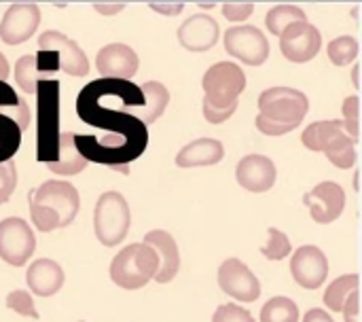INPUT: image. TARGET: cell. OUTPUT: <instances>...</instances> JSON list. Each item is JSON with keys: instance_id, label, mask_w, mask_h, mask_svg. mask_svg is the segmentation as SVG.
Segmentation results:
<instances>
[{"instance_id": "6da1fadb", "label": "cell", "mask_w": 362, "mask_h": 322, "mask_svg": "<svg viewBox=\"0 0 362 322\" xmlns=\"http://www.w3.org/2000/svg\"><path fill=\"white\" fill-rule=\"evenodd\" d=\"M110 85L112 79H100L81 89L76 98L78 117L87 125L108 130L110 136H76V149L87 161L127 174V163L146 151L148 130L125 108H110L104 104V96Z\"/></svg>"}, {"instance_id": "7a4b0ae2", "label": "cell", "mask_w": 362, "mask_h": 322, "mask_svg": "<svg viewBox=\"0 0 362 322\" xmlns=\"http://www.w3.org/2000/svg\"><path fill=\"white\" fill-rule=\"evenodd\" d=\"M30 217L38 231L49 234L68 227L81 208L78 191L64 180H47L28 195Z\"/></svg>"}, {"instance_id": "3957f363", "label": "cell", "mask_w": 362, "mask_h": 322, "mask_svg": "<svg viewBox=\"0 0 362 322\" xmlns=\"http://www.w3.org/2000/svg\"><path fill=\"white\" fill-rule=\"evenodd\" d=\"M202 87L204 117L208 123L218 125L238 110V98L246 89V74L233 62H218L206 70Z\"/></svg>"}, {"instance_id": "277c9868", "label": "cell", "mask_w": 362, "mask_h": 322, "mask_svg": "<svg viewBox=\"0 0 362 322\" xmlns=\"http://www.w3.org/2000/svg\"><path fill=\"white\" fill-rule=\"evenodd\" d=\"M310 110V100L295 87H269L259 96L257 130L265 136H284L301 125Z\"/></svg>"}, {"instance_id": "5b68a950", "label": "cell", "mask_w": 362, "mask_h": 322, "mask_svg": "<svg viewBox=\"0 0 362 322\" xmlns=\"http://www.w3.org/2000/svg\"><path fill=\"white\" fill-rule=\"evenodd\" d=\"M301 142L310 151L325 153L327 159L341 170H348L356 163V142L350 138L341 119L312 123L305 127Z\"/></svg>"}, {"instance_id": "8992f818", "label": "cell", "mask_w": 362, "mask_h": 322, "mask_svg": "<svg viewBox=\"0 0 362 322\" xmlns=\"http://www.w3.org/2000/svg\"><path fill=\"white\" fill-rule=\"evenodd\" d=\"M159 270V257L157 253L146 246L144 242L140 244H129L125 246L110 263V278L117 287L125 291H136L146 287Z\"/></svg>"}, {"instance_id": "52a82bcc", "label": "cell", "mask_w": 362, "mask_h": 322, "mask_svg": "<svg viewBox=\"0 0 362 322\" xmlns=\"http://www.w3.org/2000/svg\"><path fill=\"white\" fill-rule=\"evenodd\" d=\"M38 96V136H36V159L51 163L57 157L59 146V83L42 81L36 89Z\"/></svg>"}, {"instance_id": "ba28073f", "label": "cell", "mask_w": 362, "mask_h": 322, "mask_svg": "<svg viewBox=\"0 0 362 322\" xmlns=\"http://www.w3.org/2000/svg\"><path fill=\"white\" fill-rule=\"evenodd\" d=\"M132 225L129 204L119 191H106L100 195L93 210V231L100 244L117 246L125 240Z\"/></svg>"}, {"instance_id": "9c48e42d", "label": "cell", "mask_w": 362, "mask_h": 322, "mask_svg": "<svg viewBox=\"0 0 362 322\" xmlns=\"http://www.w3.org/2000/svg\"><path fill=\"white\" fill-rule=\"evenodd\" d=\"M36 248V238L30 225L19 217L0 221V259L13 268H21Z\"/></svg>"}, {"instance_id": "30bf717a", "label": "cell", "mask_w": 362, "mask_h": 322, "mask_svg": "<svg viewBox=\"0 0 362 322\" xmlns=\"http://www.w3.org/2000/svg\"><path fill=\"white\" fill-rule=\"evenodd\" d=\"M225 51L246 66H261L269 57V40L255 25H235L225 32Z\"/></svg>"}, {"instance_id": "8fae6325", "label": "cell", "mask_w": 362, "mask_h": 322, "mask_svg": "<svg viewBox=\"0 0 362 322\" xmlns=\"http://www.w3.org/2000/svg\"><path fill=\"white\" fill-rule=\"evenodd\" d=\"M38 49L49 51L57 57L59 70L70 76H87L89 74V59L83 49L57 30H47L38 36Z\"/></svg>"}, {"instance_id": "7c38bea8", "label": "cell", "mask_w": 362, "mask_h": 322, "mask_svg": "<svg viewBox=\"0 0 362 322\" xmlns=\"http://www.w3.org/2000/svg\"><path fill=\"white\" fill-rule=\"evenodd\" d=\"M322 47V36L310 21H297L280 34V51L288 62L305 64L318 55Z\"/></svg>"}, {"instance_id": "4fadbf2b", "label": "cell", "mask_w": 362, "mask_h": 322, "mask_svg": "<svg viewBox=\"0 0 362 322\" xmlns=\"http://www.w3.org/2000/svg\"><path fill=\"white\" fill-rule=\"evenodd\" d=\"M303 204L308 206L312 221L318 225H329L341 217L346 208V191L337 183L325 180L303 195Z\"/></svg>"}, {"instance_id": "5bb4252c", "label": "cell", "mask_w": 362, "mask_h": 322, "mask_svg": "<svg viewBox=\"0 0 362 322\" xmlns=\"http://www.w3.org/2000/svg\"><path fill=\"white\" fill-rule=\"evenodd\" d=\"M218 287L233 299L252 304L261 297V282L240 259H227L218 270Z\"/></svg>"}, {"instance_id": "9a60e30c", "label": "cell", "mask_w": 362, "mask_h": 322, "mask_svg": "<svg viewBox=\"0 0 362 322\" xmlns=\"http://www.w3.org/2000/svg\"><path fill=\"white\" fill-rule=\"evenodd\" d=\"M40 6L34 2L11 4L0 21V38L6 45L25 42L40 25Z\"/></svg>"}, {"instance_id": "2e32d148", "label": "cell", "mask_w": 362, "mask_h": 322, "mask_svg": "<svg viewBox=\"0 0 362 322\" xmlns=\"http://www.w3.org/2000/svg\"><path fill=\"white\" fill-rule=\"evenodd\" d=\"M291 274L301 289L316 291L329 276V259L318 246H301L291 259Z\"/></svg>"}, {"instance_id": "e0dca14e", "label": "cell", "mask_w": 362, "mask_h": 322, "mask_svg": "<svg viewBox=\"0 0 362 322\" xmlns=\"http://www.w3.org/2000/svg\"><path fill=\"white\" fill-rule=\"evenodd\" d=\"M138 66H140V59L136 51L123 42H112V45L102 47L95 57V68L102 74V79L129 81L138 72Z\"/></svg>"}, {"instance_id": "ac0fdd59", "label": "cell", "mask_w": 362, "mask_h": 322, "mask_svg": "<svg viewBox=\"0 0 362 322\" xmlns=\"http://www.w3.org/2000/svg\"><path fill=\"white\" fill-rule=\"evenodd\" d=\"M218 23L214 17L197 13L193 17H187L178 28V42L193 53L210 51L218 42Z\"/></svg>"}, {"instance_id": "d6986e66", "label": "cell", "mask_w": 362, "mask_h": 322, "mask_svg": "<svg viewBox=\"0 0 362 322\" xmlns=\"http://www.w3.org/2000/svg\"><path fill=\"white\" fill-rule=\"evenodd\" d=\"M235 178L240 187L250 193H265L276 185L278 170L274 161L265 155H246L235 168Z\"/></svg>"}, {"instance_id": "ffe728a7", "label": "cell", "mask_w": 362, "mask_h": 322, "mask_svg": "<svg viewBox=\"0 0 362 322\" xmlns=\"http://www.w3.org/2000/svg\"><path fill=\"white\" fill-rule=\"evenodd\" d=\"M57 70V57L49 51H40L38 55H23L15 64V83L23 93H36L38 85Z\"/></svg>"}, {"instance_id": "44dd1931", "label": "cell", "mask_w": 362, "mask_h": 322, "mask_svg": "<svg viewBox=\"0 0 362 322\" xmlns=\"http://www.w3.org/2000/svg\"><path fill=\"white\" fill-rule=\"evenodd\" d=\"M144 244L151 246L159 257V270L153 280H157L159 284L174 280L180 270V255H178L176 240L163 229H153L144 236Z\"/></svg>"}, {"instance_id": "7402d4cb", "label": "cell", "mask_w": 362, "mask_h": 322, "mask_svg": "<svg viewBox=\"0 0 362 322\" xmlns=\"http://www.w3.org/2000/svg\"><path fill=\"white\" fill-rule=\"evenodd\" d=\"M28 289L38 297H51L64 287V270L53 259H38L28 268Z\"/></svg>"}, {"instance_id": "603a6c76", "label": "cell", "mask_w": 362, "mask_h": 322, "mask_svg": "<svg viewBox=\"0 0 362 322\" xmlns=\"http://www.w3.org/2000/svg\"><path fill=\"white\" fill-rule=\"evenodd\" d=\"M225 157L223 142L214 138H197L189 142L178 155L176 166L178 168H202V166H214Z\"/></svg>"}, {"instance_id": "cb8c5ba5", "label": "cell", "mask_w": 362, "mask_h": 322, "mask_svg": "<svg viewBox=\"0 0 362 322\" xmlns=\"http://www.w3.org/2000/svg\"><path fill=\"white\" fill-rule=\"evenodd\" d=\"M87 166V159L76 149V134H59V146L55 161L47 163V168L59 176H74L83 172Z\"/></svg>"}, {"instance_id": "d4e9b609", "label": "cell", "mask_w": 362, "mask_h": 322, "mask_svg": "<svg viewBox=\"0 0 362 322\" xmlns=\"http://www.w3.org/2000/svg\"><path fill=\"white\" fill-rule=\"evenodd\" d=\"M140 91H142L144 102L142 106H138V113L134 117L140 119L144 125H151L165 113L168 102H170V91L165 89L163 83H157V81H148L140 85Z\"/></svg>"}, {"instance_id": "484cf974", "label": "cell", "mask_w": 362, "mask_h": 322, "mask_svg": "<svg viewBox=\"0 0 362 322\" xmlns=\"http://www.w3.org/2000/svg\"><path fill=\"white\" fill-rule=\"evenodd\" d=\"M358 282H361L358 274H348V276H341L335 282H331L329 289L325 291V306L331 312H341L348 297L354 291H358Z\"/></svg>"}, {"instance_id": "4316f807", "label": "cell", "mask_w": 362, "mask_h": 322, "mask_svg": "<svg viewBox=\"0 0 362 322\" xmlns=\"http://www.w3.org/2000/svg\"><path fill=\"white\" fill-rule=\"evenodd\" d=\"M297 21H308L303 8L295 6V4H278V6H272L267 17H265V25L272 34L280 36L288 25L297 23Z\"/></svg>"}, {"instance_id": "83f0119b", "label": "cell", "mask_w": 362, "mask_h": 322, "mask_svg": "<svg viewBox=\"0 0 362 322\" xmlns=\"http://www.w3.org/2000/svg\"><path fill=\"white\" fill-rule=\"evenodd\" d=\"M261 322H299V308L288 297H274L261 308Z\"/></svg>"}, {"instance_id": "f1b7e54d", "label": "cell", "mask_w": 362, "mask_h": 322, "mask_svg": "<svg viewBox=\"0 0 362 322\" xmlns=\"http://www.w3.org/2000/svg\"><path fill=\"white\" fill-rule=\"evenodd\" d=\"M327 55L335 66L344 68L358 57V40L354 36H339V38L329 42Z\"/></svg>"}, {"instance_id": "f546056e", "label": "cell", "mask_w": 362, "mask_h": 322, "mask_svg": "<svg viewBox=\"0 0 362 322\" xmlns=\"http://www.w3.org/2000/svg\"><path fill=\"white\" fill-rule=\"evenodd\" d=\"M19 144H21V130L17 127V123L11 117L0 115V157H2V161L13 159Z\"/></svg>"}, {"instance_id": "4dcf8cb0", "label": "cell", "mask_w": 362, "mask_h": 322, "mask_svg": "<svg viewBox=\"0 0 362 322\" xmlns=\"http://www.w3.org/2000/svg\"><path fill=\"white\" fill-rule=\"evenodd\" d=\"M267 236H269V240H267V244L261 248V255H263L265 259H269V261H282V259H286V257L293 253L291 240L286 238L284 231H280V229H276V227H269Z\"/></svg>"}, {"instance_id": "1f68e13d", "label": "cell", "mask_w": 362, "mask_h": 322, "mask_svg": "<svg viewBox=\"0 0 362 322\" xmlns=\"http://www.w3.org/2000/svg\"><path fill=\"white\" fill-rule=\"evenodd\" d=\"M6 308L17 312L19 316H25V318H38V312H36V306H34V299L28 291H13L6 295Z\"/></svg>"}, {"instance_id": "d6a6232c", "label": "cell", "mask_w": 362, "mask_h": 322, "mask_svg": "<svg viewBox=\"0 0 362 322\" xmlns=\"http://www.w3.org/2000/svg\"><path fill=\"white\" fill-rule=\"evenodd\" d=\"M341 113H344V125L350 134V138L354 142H358V117H361V100L358 96H350L344 100V106H341Z\"/></svg>"}, {"instance_id": "836d02e7", "label": "cell", "mask_w": 362, "mask_h": 322, "mask_svg": "<svg viewBox=\"0 0 362 322\" xmlns=\"http://www.w3.org/2000/svg\"><path fill=\"white\" fill-rule=\"evenodd\" d=\"M17 185V168L13 159L0 163V204L8 202Z\"/></svg>"}, {"instance_id": "e575fe53", "label": "cell", "mask_w": 362, "mask_h": 322, "mask_svg": "<svg viewBox=\"0 0 362 322\" xmlns=\"http://www.w3.org/2000/svg\"><path fill=\"white\" fill-rule=\"evenodd\" d=\"M212 322H255L252 314L248 310H244L242 306H233V304H227V306H221L214 316Z\"/></svg>"}, {"instance_id": "d590c367", "label": "cell", "mask_w": 362, "mask_h": 322, "mask_svg": "<svg viewBox=\"0 0 362 322\" xmlns=\"http://www.w3.org/2000/svg\"><path fill=\"white\" fill-rule=\"evenodd\" d=\"M252 11H255V4H250V2H246V4L244 2H227L223 6L225 17L231 19V21H244V19H248L252 15Z\"/></svg>"}, {"instance_id": "8d00e7d4", "label": "cell", "mask_w": 362, "mask_h": 322, "mask_svg": "<svg viewBox=\"0 0 362 322\" xmlns=\"http://www.w3.org/2000/svg\"><path fill=\"white\" fill-rule=\"evenodd\" d=\"M344 318L346 322H358V314H361V306H358V291H354L348 301L344 304Z\"/></svg>"}, {"instance_id": "74e56055", "label": "cell", "mask_w": 362, "mask_h": 322, "mask_svg": "<svg viewBox=\"0 0 362 322\" xmlns=\"http://www.w3.org/2000/svg\"><path fill=\"white\" fill-rule=\"evenodd\" d=\"M303 322H335V321L329 316V312H327V310H322V308H314V310H310V312L303 316Z\"/></svg>"}, {"instance_id": "f35d334b", "label": "cell", "mask_w": 362, "mask_h": 322, "mask_svg": "<svg viewBox=\"0 0 362 322\" xmlns=\"http://www.w3.org/2000/svg\"><path fill=\"white\" fill-rule=\"evenodd\" d=\"M123 8H125V4H95V11L104 13V15H112V13H119Z\"/></svg>"}, {"instance_id": "ab89813d", "label": "cell", "mask_w": 362, "mask_h": 322, "mask_svg": "<svg viewBox=\"0 0 362 322\" xmlns=\"http://www.w3.org/2000/svg\"><path fill=\"white\" fill-rule=\"evenodd\" d=\"M8 79V62H6V57L0 53V83H4Z\"/></svg>"}, {"instance_id": "60d3db41", "label": "cell", "mask_w": 362, "mask_h": 322, "mask_svg": "<svg viewBox=\"0 0 362 322\" xmlns=\"http://www.w3.org/2000/svg\"><path fill=\"white\" fill-rule=\"evenodd\" d=\"M358 68L361 66H354V74H352V79H354V85L358 87Z\"/></svg>"}]
</instances>
